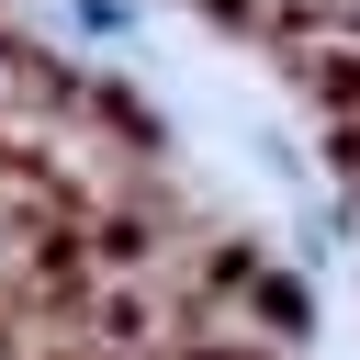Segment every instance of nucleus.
Here are the masks:
<instances>
[{
  "label": "nucleus",
  "instance_id": "2",
  "mask_svg": "<svg viewBox=\"0 0 360 360\" xmlns=\"http://www.w3.org/2000/svg\"><path fill=\"white\" fill-rule=\"evenodd\" d=\"M191 11H202L214 34H270V22H281V0H191Z\"/></svg>",
  "mask_w": 360,
  "mask_h": 360
},
{
  "label": "nucleus",
  "instance_id": "1",
  "mask_svg": "<svg viewBox=\"0 0 360 360\" xmlns=\"http://www.w3.org/2000/svg\"><path fill=\"white\" fill-rule=\"evenodd\" d=\"M248 315H259V326H270V338L292 349V338H304V281H292V270H259V292H248Z\"/></svg>",
  "mask_w": 360,
  "mask_h": 360
}]
</instances>
